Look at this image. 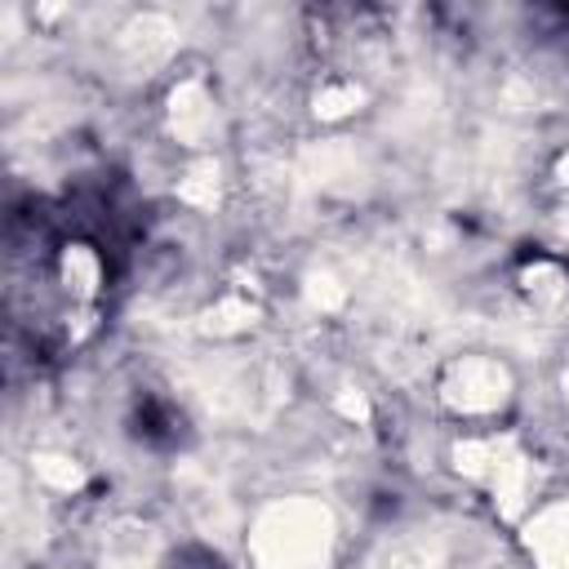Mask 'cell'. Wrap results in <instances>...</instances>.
I'll return each mask as SVG.
<instances>
[{
  "instance_id": "7a4b0ae2",
  "label": "cell",
  "mask_w": 569,
  "mask_h": 569,
  "mask_svg": "<svg viewBox=\"0 0 569 569\" xmlns=\"http://www.w3.org/2000/svg\"><path fill=\"white\" fill-rule=\"evenodd\" d=\"M449 391L462 409H493L502 400V369L489 360H467V365H458Z\"/></svg>"
},
{
  "instance_id": "6da1fadb",
  "label": "cell",
  "mask_w": 569,
  "mask_h": 569,
  "mask_svg": "<svg viewBox=\"0 0 569 569\" xmlns=\"http://www.w3.org/2000/svg\"><path fill=\"white\" fill-rule=\"evenodd\" d=\"M329 516L311 502H280L258 520L253 556L262 569H311L325 560Z\"/></svg>"
},
{
  "instance_id": "3957f363",
  "label": "cell",
  "mask_w": 569,
  "mask_h": 569,
  "mask_svg": "<svg viewBox=\"0 0 569 569\" xmlns=\"http://www.w3.org/2000/svg\"><path fill=\"white\" fill-rule=\"evenodd\" d=\"M529 547L542 556L547 569H569V511L565 507L542 511L529 525Z\"/></svg>"
}]
</instances>
